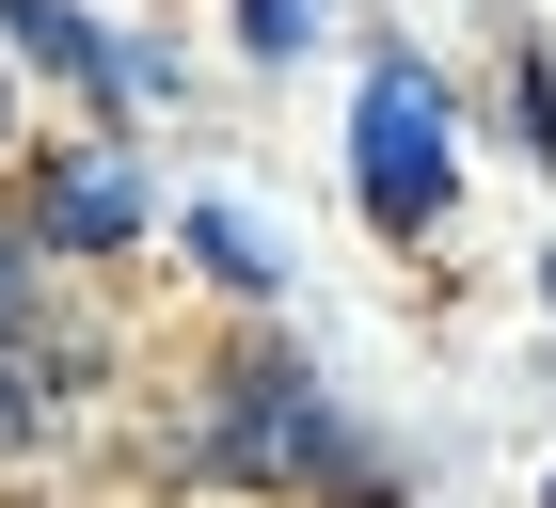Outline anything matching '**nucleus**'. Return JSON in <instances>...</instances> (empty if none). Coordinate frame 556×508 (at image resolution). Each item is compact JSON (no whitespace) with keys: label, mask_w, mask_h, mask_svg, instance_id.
I'll list each match as a JSON object with an SVG mask.
<instances>
[{"label":"nucleus","mask_w":556,"mask_h":508,"mask_svg":"<svg viewBox=\"0 0 556 508\" xmlns=\"http://www.w3.org/2000/svg\"><path fill=\"white\" fill-rule=\"evenodd\" d=\"M0 429H33V381H16V366H0Z\"/></svg>","instance_id":"nucleus-7"},{"label":"nucleus","mask_w":556,"mask_h":508,"mask_svg":"<svg viewBox=\"0 0 556 508\" xmlns=\"http://www.w3.org/2000/svg\"><path fill=\"white\" fill-rule=\"evenodd\" d=\"M239 414H223V461L239 477H350V429L302 397V381H223Z\"/></svg>","instance_id":"nucleus-2"},{"label":"nucleus","mask_w":556,"mask_h":508,"mask_svg":"<svg viewBox=\"0 0 556 508\" xmlns=\"http://www.w3.org/2000/svg\"><path fill=\"white\" fill-rule=\"evenodd\" d=\"M239 33H255V48H302V0H239Z\"/></svg>","instance_id":"nucleus-6"},{"label":"nucleus","mask_w":556,"mask_h":508,"mask_svg":"<svg viewBox=\"0 0 556 508\" xmlns=\"http://www.w3.org/2000/svg\"><path fill=\"white\" fill-rule=\"evenodd\" d=\"M33 223H48L64 254H96V239H143V175H112V160H64Z\"/></svg>","instance_id":"nucleus-4"},{"label":"nucleus","mask_w":556,"mask_h":508,"mask_svg":"<svg viewBox=\"0 0 556 508\" xmlns=\"http://www.w3.org/2000/svg\"><path fill=\"white\" fill-rule=\"evenodd\" d=\"M0 318H16V239H0Z\"/></svg>","instance_id":"nucleus-8"},{"label":"nucleus","mask_w":556,"mask_h":508,"mask_svg":"<svg viewBox=\"0 0 556 508\" xmlns=\"http://www.w3.org/2000/svg\"><path fill=\"white\" fill-rule=\"evenodd\" d=\"M191 254H207L223 287H270V270H287V254H270V239H255L239 207H191Z\"/></svg>","instance_id":"nucleus-5"},{"label":"nucleus","mask_w":556,"mask_h":508,"mask_svg":"<svg viewBox=\"0 0 556 508\" xmlns=\"http://www.w3.org/2000/svg\"><path fill=\"white\" fill-rule=\"evenodd\" d=\"M541 508H556V493H541Z\"/></svg>","instance_id":"nucleus-9"},{"label":"nucleus","mask_w":556,"mask_h":508,"mask_svg":"<svg viewBox=\"0 0 556 508\" xmlns=\"http://www.w3.org/2000/svg\"><path fill=\"white\" fill-rule=\"evenodd\" d=\"M445 96L414 80V64H366V96H350V191H366V223H445Z\"/></svg>","instance_id":"nucleus-1"},{"label":"nucleus","mask_w":556,"mask_h":508,"mask_svg":"<svg viewBox=\"0 0 556 508\" xmlns=\"http://www.w3.org/2000/svg\"><path fill=\"white\" fill-rule=\"evenodd\" d=\"M0 33H16V48H33V64H48V80H80V96H96V112H112V96H128V48H112V33H96V16H80V0H0Z\"/></svg>","instance_id":"nucleus-3"}]
</instances>
